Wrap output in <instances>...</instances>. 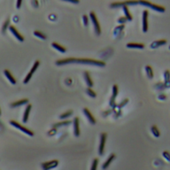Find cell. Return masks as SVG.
<instances>
[{"mask_svg": "<svg viewBox=\"0 0 170 170\" xmlns=\"http://www.w3.org/2000/svg\"><path fill=\"white\" fill-rule=\"evenodd\" d=\"M67 64H83V65H92L97 66H105V63L101 60L89 59V58H67L59 59L56 61L57 66H63Z\"/></svg>", "mask_w": 170, "mask_h": 170, "instance_id": "1", "label": "cell"}, {"mask_svg": "<svg viewBox=\"0 0 170 170\" xmlns=\"http://www.w3.org/2000/svg\"><path fill=\"white\" fill-rule=\"evenodd\" d=\"M140 5H144V6L150 7L151 9L154 10V11H157L159 13H164L166 11V8L162 5H155V4H152L148 0H138Z\"/></svg>", "mask_w": 170, "mask_h": 170, "instance_id": "2", "label": "cell"}, {"mask_svg": "<svg viewBox=\"0 0 170 170\" xmlns=\"http://www.w3.org/2000/svg\"><path fill=\"white\" fill-rule=\"evenodd\" d=\"M139 4L138 0H126L124 2H114V3H112L110 5L111 8H119L121 6H124V5H137Z\"/></svg>", "mask_w": 170, "mask_h": 170, "instance_id": "3", "label": "cell"}, {"mask_svg": "<svg viewBox=\"0 0 170 170\" xmlns=\"http://www.w3.org/2000/svg\"><path fill=\"white\" fill-rule=\"evenodd\" d=\"M89 17H91V22H92L93 27H94V28H95V32H96V34H97V36H100V34H101L100 25H99V22H98V21H97V16H96L94 12H91V13H89Z\"/></svg>", "mask_w": 170, "mask_h": 170, "instance_id": "4", "label": "cell"}, {"mask_svg": "<svg viewBox=\"0 0 170 170\" xmlns=\"http://www.w3.org/2000/svg\"><path fill=\"white\" fill-rule=\"evenodd\" d=\"M10 124H11L12 126L14 127V128H18V129L21 130L22 132H24L25 134L28 135L29 136H34V132L31 131V130H29L28 128H25L24 126H21V125L19 124V123H18L17 122H15V121H10Z\"/></svg>", "mask_w": 170, "mask_h": 170, "instance_id": "5", "label": "cell"}, {"mask_svg": "<svg viewBox=\"0 0 170 170\" xmlns=\"http://www.w3.org/2000/svg\"><path fill=\"white\" fill-rule=\"evenodd\" d=\"M39 65H40V61H39V60H36V61L34 63V65H33L32 68H31V70L29 71V73L28 74V75H27L26 77H25L24 81H23V83H24L25 84H27V83H28V82L30 81V79L32 78L33 75H34V73L36 71V69L38 68Z\"/></svg>", "mask_w": 170, "mask_h": 170, "instance_id": "6", "label": "cell"}, {"mask_svg": "<svg viewBox=\"0 0 170 170\" xmlns=\"http://www.w3.org/2000/svg\"><path fill=\"white\" fill-rule=\"evenodd\" d=\"M58 166V161H57V159L44 162V163L41 164V167H42L43 170H51L52 168H55Z\"/></svg>", "mask_w": 170, "mask_h": 170, "instance_id": "7", "label": "cell"}, {"mask_svg": "<svg viewBox=\"0 0 170 170\" xmlns=\"http://www.w3.org/2000/svg\"><path fill=\"white\" fill-rule=\"evenodd\" d=\"M106 138H107L106 133H102V134L100 135V143H99V148H98V153L100 156H103V154H104Z\"/></svg>", "mask_w": 170, "mask_h": 170, "instance_id": "8", "label": "cell"}, {"mask_svg": "<svg viewBox=\"0 0 170 170\" xmlns=\"http://www.w3.org/2000/svg\"><path fill=\"white\" fill-rule=\"evenodd\" d=\"M148 11L144 10L143 12V31L146 33L148 31Z\"/></svg>", "mask_w": 170, "mask_h": 170, "instance_id": "9", "label": "cell"}, {"mask_svg": "<svg viewBox=\"0 0 170 170\" xmlns=\"http://www.w3.org/2000/svg\"><path fill=\"white\" fill-rule=\"evenodd\" d=\"M9 29H10V31H11L12 33H13V36H15L18 40L19 41V42H23L24 41V37H23L22 36H21V34L17 31V29H16V28H15L14 26H10L9 27Z\"/></svg>", "mask_w": 170, "mask_h": 170, "instance_id": "10", "label": "cell"}, {"mask_svg": "<svg viewBox=\"0 0 170 170\" xmlns=\"http://www.w3.org/2000/svg\"><path fill=\"white\" fill-rule=\"evenodd\" d=\"M74 134H75L76 137H78L80 136V125L78 117H75L74 119Z\"/></svg>", "mask_w": 170, "mask_h": 170, "instance_id": "11", "label": "cell"}, {"mask_svg": "<svg viewBox=\"0 0 170 170\" xmlns=\"http://www.w3.org/2000/svg\"><path fill=\"white\" fill-rule=\"evenodd\" d=\"M83 113H84L85 116L87 117V119H88V121L89 122V123H91V124H93V125L96 124V120H95V118L93 117L92 113L89 112V109L84 108V109H83Z\"/></svg>", "mask_w": 170, "mask_h": 170, "instance_id": "12", "label": "cell"}, {"mask_svg": "<svg viewBox=\"0 0 170 170\" xmlns=\"http://www.w3.org/2000/svg\"><path fill=\"white\" fill-rule=\"evenodd\" d=\"M166 44H167V40H166V39H161V40L154 41V42L151 44V48L155 49V48L159 47V46H161V45H165Z\"/></svg>", "mask_w": 170, "mask_h": 170, "instance_id": "13", "label": "cell"}, {"mask_svg": "<svg viewBox=\"0 0 170 170\" xmlns=\"http://www.w3.org/2000/svg\"><path fill=\"white\" fill-rule=\"evenodd\" d=\"M115 157H116V156H115V154H113V153L111 154V155L109 156V158H108V159H107L106 161H105V163L103 164V166H102V168L104 169V170L106 169L107 167H108L109 166H110V164L113 162V159H115Z\"/></svg>", "mask_w": 170, "mask_h": 170, "instance_id": "14", "label": "cell"}, {"mask_svg": "<svg viewBox=\"0 0 170 170\" xmlns=\"http://www.w3.org/2000/svg\"><path fill=\"white\" fill-rule=\"evenodd\" d=\"M32 108V105H28L25 109V112H24V115H23V119H22V122L24 123L28 122V117H29V113H30V110Z\"/></svg>", "mask_w": 170, "mask_h": 170, "instance_id": "15", "label": "cell"}, {"mask_svg": "<svg viewBox=\"0 0 170 170\" xmlns=\"http://www.w3.org/2000/svg\"><path fill=\"white\" fill-rule=\"evenodd\" d=\"M126 46L130 49H144V44H140V43H128Z\"/></svg>", "mask_w": 170, "mask_h": 170, "instance_id": "16", "label": "cell"}, {"mask_svg": "<svg viewBox=\"0 0 170 170\" xmlns=\"http://www.w3.org/2000/svg\"><path fill=\"white\" fill-rule=\"evenodd\" d=\"M28 103V98H23V99H21V100H18L16 101V102H13L11 104V107H18V106H21V105H26Z\"/></svg>", "mask_w": 170, "mask_h": 170, "instance_id": "17", "label": "cell"}, {"mask_svg": "<svg viewBox=\"0 0 170 170\" xmlns=\"http://www.w3.org/2000/svg\"><path fill=\"white\" fill-rule=\"evenodd\" d=\"M117 95H118V86L116 84H114L113 87V95H112V97H111V100H110L111 105H113V104H114L115 97H116Z\"/></svg>", "mask_w": 170, "mask_h": 170, "instance_id": "18", "label": "cell"}, {"mask_svg": "<svg viewBox=\"0 0 170 170\" xmlns=\"http://www.w3.org/2000/svg\"><path fill=\"white\" fill-rule=\"evenodd\" d=\"M4 73H5V75L7 77V79L10 81V83H12V84H16V80H15V78L13 77V75H12V74L10 73L9 70L5 69V71H4Z\"/></svg>", "mask_w": 170, "mask_h": 170, "instance_id": "19", "label": "cell"}, {"mask_svg": "<svg viewBox=\"0 0 170 170\" xmlns=\"http://www.w3.org/2000/svg\"><path fill=\"white\" fill-rule=\"evenodd\" d=\"M84 78H85V82H86V83H87V85H88V87L89 88H91V87H93V81L91 80V75H89V74L88 73V72H85L84 73Z\"/></svg>", "mask_w": 170, "mask_h": 170, "instance_id": "20", "label": "cell"}, {"mask_svg": "<svg viewBox=\"0 0 170 170\" xmlns=\"http://www.w3.org/2000/svg\"><path fill=\"white\" fill-rule=\"evenodd\" d=\"M52 46L53 47L54 49H56L57 51H58V52H62V53H65V52H66V48L65 47H63V46H61L60 44H58V43H56V42H53L52 44Z\"/></svg>", "mask_w": 170, "mask_h": 170, "instance_id": "21", "label": "cell"}, {"mask_svg": "<svg viewBox=\"0 0 170 170\" xmlns=\"http://www.w3.org/2000/svg\"><path fill=\"white\" fill-rule=\"evenodd\" d=\"M70 123H71L70 121H62V122H60L53 124L52 125V128H60V127H63V126H67V125H69Z\"/></svg>", "mask_w": 170, "mask_h": 170, "instance_id": "22", "label": "cell"}, {"mask_svg": "<svg viewBox=\"0 0 170 170\" xmlns=\"http://www.w3.org/2000/svg\"><path fill=\"white\" fill-rule=\"evenodd\" d=\"M123 11H124V13H125V17L128 19V21H131L133 18L129 13V10L128 8V5H124V6H123Z\"/></svg>", "mask_w": 170, "mask_h": 170, "instance_id": "23", "label": "cell"}, {"mask_svg": "<svg viewBox=\"0 0 170 170\" xmlns=\"http://www.w3.org/2000/svg\"><path fill=\"white\" fill-rule=\"evenodd\" d=\"M151 130H152V135H153V136H155V137H159V136H161V132H159V129H158L157 126H155V125L152 126Z\"/></svg>", "mask_w": 170, "mask_h": 170, "instance_id": "24", "label": "cell"}, {"mask_svg": "<svg viewBox=\"0 0 170 170\" xmlns=\"http://www.w3.org/2000/svg\"><path fill=\"white\" fill-rule=\"evenodd\" d=\"M145 71H146V74H147L148 78H149V79H152V78H153V71H152V66H145Z\"/></svg>", "mask_w": 170, "mask_h": 170, "instance_id": "25", "label": "cell"}, {"mask_svg": "<svg viewBox=\"0 0 170 170\" xmlns=\"http://www.w3.org/2000/svg\"><path fill=\"white\" fill-rule=\"evenodd\" d=\"M72 114H73V111L69 110V111H67V112L62 113V114H60L59 119H60V120H64V119H66V118H68V117H70Z\"/></svg>", "mask_w": 170, "mask_h": 170, "instance_id": "26", "label": "cell"}, {"mask_svg": "<svg viewBox=\"0 0 170 170\" xmlns=\"http://www.w3.org/2000/svg\"><path fill=\"white\" fill-rule=\"evenodd\" d=\"M34 35L36 36H37V37L43 39V40H45L46 39V36L44 34H43L42 32H40V31H34Z\"/></svg>", "mask_w": 170, "mask_h": 170, "instance_id": "27", "label": "cell"}, {"mask_svg": "<svg viewBox=\"0 0 170 170\" xmlns=\"http://www.w3.org/2000/svg\"><path fill=\"white\" fill-rule=\"evenodd\" d=\"M97 165H98V159H94L92 161V164H91V170H97Z\"/></svg>", "mask_w": 170, "mask_h": 170, "instance_id": "28", "label": "cell"}, {"mask_svg": "<svg viewBox=\"0 0 170 170\" xmlns=\"http://www.w3.org/2000/svg\"><path fill=\"white\" fill-rule=\"evenodd\" d=\"M86 92H87V94L89 96H91V97H97V94L95 93V91H92V89L91 88H88L87 89H86Z\"/></svg>", "mask_w": 170, "mask_h": 170, "instance_id": "29", "label": "cell"}, {"mask_svg": "<svg viewBox=\"0 0 170 170\" xmlns=\"http://www.w3.org/2000/svg\"><path fill=\"white\" fill-rule=\"evenodd\" d=\"M9 22H10V19H7L6 21H5V23H4L3 28H2V32H3V34H5V30H6L7 27L9 26Z\"/></svg>", "mask_w": 170, "mask_h": 170, "instance_id": "30", "label": "cell"}, {"mask_svg": "<svg viewBox=\"0 0 170 170\" xmlns=\"http://www.w3.org/2000/svg\"><path fill=\"white\" fill-rule=\"evenodd\" d=\"M164 77H165L166 83H167V82L170 81V71L169 70H166L165 73H164Z\"/></svg>", "mask_w": 170, "mask_h": 170, "instance_id": "31", "label": "cell"}, {"mask_svg": "<svg viewBox=\"0 0 170 170\" xmlns=\"http://www.w3.org/2000/svg\"><path fill=\"white\" fill-rule=\"evenodd\" d=\"M83 24H84L85 27L88 26V24H89V19H88V16L87 15H83Z\"/></svg>", "mask_w": 170, "mask_h": 170, "instance_id": "32", "label": "cell"}, {"mask_svg": "<svg viewBox=\"0 0 170 170\" xmlns=\"http://www.w3.org/2000/svg\"><path fill=\"white\" fill-rule=\"evenodd\" d=\"M126 21H128V19H127L125 16H124V17H121V18L118 19V22H119V23H122V24L125 23Z\"/></svg>", "mask_w": 170, "mask_h": 170, "instance_id": "33", "label": "cell"}, {"mask_svg": "<svg viewBox=\"0 0 170 170\" xmlns=\"http://www.w3.org/2000/svg\"><path fill=\"white\" fill-rule=\"evenodd\" d=\"M163 156L167 161H170V153L167 152H163Z\"/></svg>", "mask_w": 170, "mask_h": 170, "instance_id": "34", "label": "cell"}, {"mask_svg": "<svg viewBox=\"0 0 170 170\" xmlns=\"http://www.w3.org/2000/svg\"><path fill=\"white\" fill-rule=\"evenodd\" d=\"M124 28V25H121V26H119V27H117L116 28V29H115V31H114V33H117L118 31H122V29Z\"/></svg>", "mask_w": 170, "mask_h": 170, "instance_id": "35", "label": "cell"}, {"mask_svg": "<svg viewBox=\"0 0 170 170\" xmlns=\"http://www.w3.org/2000/svg\"><path fill=\"white\" fill-rule=\"evenodd\" d=\"M62 1L69 2V3H73V4H79L80 0H62Z\"/></svg>", "mask_w": 170, "mask_h": 170, "instance_id": "36", "label": "cell"}, {"mask_svg": "<svg viewBox=\"0 0 170 170\" xmlns=\"http://www.w3.org/2000/svg\"><path fill=\"white\" fill-rule=\"evenodd\" d=\"M21 4H22V0H17V5H16L17 9H19V8H21Z\"/></svg>", "mask_w": 170, "mask_h": 170, "instance_id": "37", "label": "cell"}, {"mask_svg": "<svg viewBox=\"0 0 170 170\" xmlns=\"http://www.w3.org/2000/svg\"><path fill=\"white\" fill-rule=\"evenodd\" d=\"M128 99H125L124 101H123V102L122 103V104H120L119 105V107H122V105H124L125 104H126V103H128Z\"/></svg>", "mask_w": 170, "mask_h": 170, "instance_id": "38", "label": "cell"}, {"mask_svg": "<svg viewBox=\"0 0 170 170\" xmlns=\"http://www.w3.org/2000/svg\"><path fill=\"white\" fill-rule=\"evenodd\" d=\"M0 115H1V109H0Z\"/></svg>", "mask_w": 170, "mask_h": 170, "instance_id": "39", "label": "cell"}, {"mask_svg": "<svg viewBox=\"0 0 170 170\" xmlns=\"http://www.w3.org/2000/svg\"><path fill=\"white\" fill-rule=\"evenodd\" d=\"M169 50H170V46H169Z\"/></svg>", "mask_w": 170, "mask_h": 170, "instance_id": "40", "label": "cell"}]
</instances>
